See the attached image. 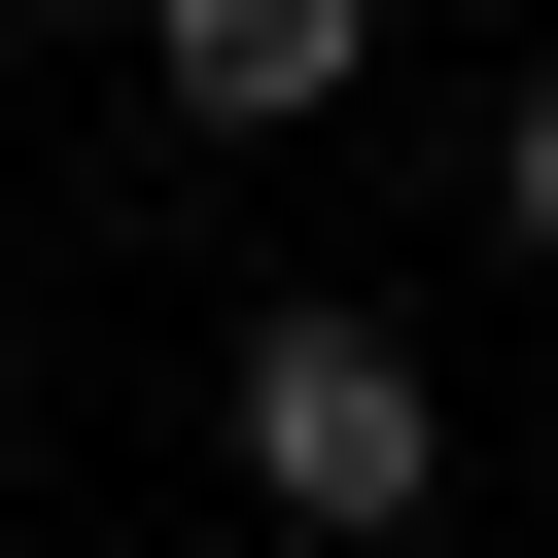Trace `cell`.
<instances>
[{
	"label": "cell",
	"mask_w": 558,
	"mask_h": 558,
	"mask_svg": "<svg viewBox=\"0 0 558 558\" xmlns=\"http://www.w3.org/2000/svg\"><path fill=\"white\" fill-rule=\"evenodd\" d=\"M488 244H523V279H558V70H523V105H488Z\"/></svg>",
	"instance_id": "3957f363"
},
{
	"label": "cell",
	"mask_w": 558,
	"mask_h": 558,
	"mask_svg": "<svg viewBox=\"0 0 558 558\" xmlns=\"http://www.w3.org/2000/svg\"><path fill=\"white\" fill-rule=\"evenodd\" d=\"M140 70H174V140H314L384 70V0H140Z\"/></svg>",
	"instance_id": "7a4b0ae2"
},
{
	"label": "cell",
	"mask_w": 558,
	"mask_h": 558,
	"mask_svg": "<svg viewBox=\"0 0 558 558\" xmlns=\"http://www.w3.org/2000/svg\"><path fill=\"white\" fill-rule=\"evenodd\" d=\"M35 35H140V0H35Z\"/></svg>",
	"instance_id": "277c9868"
},
{
	"label": "cell",
	"mask_w": 558,
	"mask_h": 558,
	"mask_svg": "<svg viewBox=\"0 0 558 558\" xmlns=\"http://www.w3.org/2000/svg\"><path fill=\"white\" fill-rule=\"evenodd\" d=\"M209 418H244L279 558H384V523L453 488V349H418V314H349V279H314V314H244V384H209Z\"/></svg>",
	"instance_id": "6da1fadb"
},
{
	"label": "cell",
	"mask_w": 558,
	"mask_h": 558,
	"mask_svg": "<svg viewBox=\"0 0 558 558\" xmlns=\"http://www.w3.org/2000/svg\"><path fill=\"white\" fill-rule=\"evenodd\" d=\"M0 384H35V314H0Z\"/></svg>",
	"instance_id": "5b68a950"
}]
</instances>
